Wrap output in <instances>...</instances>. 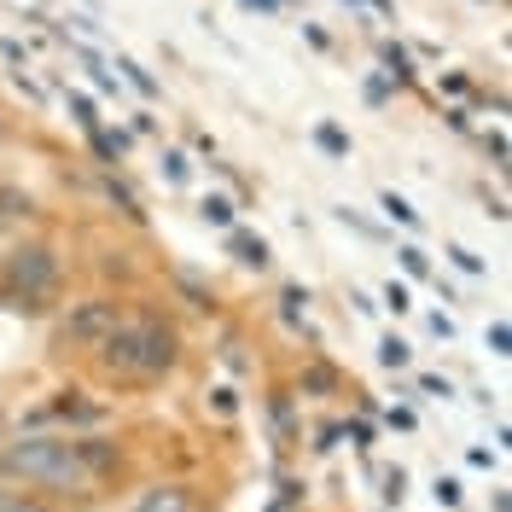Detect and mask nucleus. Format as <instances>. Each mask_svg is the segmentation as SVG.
Listing matches in <instances>:
<instances>
[{"mask_svg": "<svg viewBox=\"0 0 512 512\" xmlns=\"http://www.w3.org/2000/svg\"><path fill=\"white\" fill-rule=\"evenodd\" d=\"M0 472L12 483H41V489H88V466H82V454L76 443H64V437H12V443H0Z\"/></svg>", "mask_w": 512, "mask_h": 512, "instance_id": "obj_1", "label": "nucleus"}, {"mask_svg": "<svg viewBox=\"0 0 512 512\" xmlns=\"http://www.w3.org/2000/svg\"><path fill=\"white\" fill-rule=\"evenodd\" d=\"M59 297V256L53 245H18L0 268V303L18 315H41Z\"/></svg>", "mask_w": 512, "mask_h": 512, "instance_id": "obj_2", "label": "nucleus"}, {"mask_svg": "<svg viewBox=\"0 0 512 512\" xmlns=\"http://www.w3.org/2000/svg\"><path fill=\"white\" fill-rule=\"evenodd\" d=\"M402 256V268H408V274H425V268H431V262H425V251H419V245H408V251H396Z\"/></svg>", "mask_w": 512, "mask_h": 512, "instance_id": "obj_16", "label": "nucleus"}, {"mask_svg": "<svg viewBox=\"0 0 512 512\" xmlns=\"http://www.w3.org/2000/svg\"><path fill=\"white\" fill-rule=\"evenodd\" d=\"M274 425H280V437H291V408L286 402H274Z\"/></svg>", "mask_w": 512, "mask_h": 512, "instance_id": "obj_22", "label": "nucleus"}, {"mask_svg": "<svg viewBox=\"0 0 512 512\" xmlns=\"http://www.w3.org/2000/svg\"><path fill=\"white\" fill-rule=\"evenodd\" d=\"M76 454H82L88 478H99V472H117V466H123V454H117V443H105V437H88V443H76Z\"/></svg>", "mask_w": 512, "mask_h": 512, "instance_id": "obj_6", "label": "nucleus"}, {"mask_svg": "<svg viewBox=\"0 0 512 512\" xmlns=\"http://www.w3.org/2000/svg\"><path fill=\"white\" fill-rule=\"evenodd\" d=\"M181 361V332L169 320H134V379H163Z\"/></svg>", "mask_w": 512, "mask_h": 512, "instance_id": "obj_3", "label": "nucleus"}, {"mask_svg": "<svg viewBox=\"0 0 512 512\" xmlns=\"http://www.w3.org/2000/svg\"><path fill=\"white\" fill-rule=\"evenodd\" d=\"M117 320H123V309H117L111 297H82V303H70V309H64L59 344H82V350H94Z\"/></svg>", "mask_w": 512, "mask_h": 512, "instance_id": "obj_4", "label": "nucleus"}, {"mask_svg": "<svg viewBox=\"0 0 512 512\" xmlns=\"http://www.w3.org/2000/svg\"><path fill=\"white\" fill-rule=\"evenodd\" d=\"M379 361H384V367H408V344H402V338H384Z\"/></svg>", "mask_w": 512, "mask_h": 512, "instance_id": "obj_12", "label": "nucleus"}, {"mask_svg": "<svg viewBox=\"0 0 512 512\" xmlns=\"http://www.w3.org/2000/svg\"><path fill=\"white\" fill-rule=\"evenodd\" d=\"M384 303L402 315V309H408V286H396V280H390V286H384Z\"/></svg>", "mask_w": 512, "mask_h": 512, "instance_id": "obj_20", "label": "nucleus"}, {"mask_svg": "<svg viewBox=\"0 0 512 512\" xmlns=\"http://www.w3.org/2000/svg\"><path fill=\"white\" fill-rule=\"evenodd\" d=\"M402 483H408V478H402V466H396V472H384V495H390V501H402Z\"/></svg>", "mask_w": 512, "mask_h": 512, "instance_id": "obj_21", "label": "nucleus"}, {"mask_svg": "<svg viewBox=\"0 0 512 512\" xmlns=\"http://www.w3.org/2000/svg\"><path fill=\"white\" fill-rule=\"evenodd\" d=\"M489 344H495V355L512 350V326H507V320H495V326H489Z\"/></svg>", "mask_w": 512, "mask_h": 512, "instance_id": "obj_15", "label": "nucleus"}, {"mask_svg": "<svg viewBox=\"0 0 512 512\" xmlns=\"http://www.w3.org/2000/svg\"><path fill=\"white\" fill-rule=\"evenodd\" d=\"M315 140H320V152H332V158H344V152H350V140H344L338 128H315Z\"/></svg>", "mask_w": 512, "mask_h": 512, "instance_id": "obj_13", "label": "nucleus"}, {"mask_svg": "<svg viewBox=\"0 0 512 512\" xmlns=\"http://www.w3.org/2000/svg\"><path fill=\"white\" fill-rule=\"evenodd\" d=\"M0 512H53V507H41V501H30L24 489H0Z\"/></svg>", "mask_w": 512, "mask_h": 512, "instance_id": "obj_9", "label": "nucleus"}, {"mask_svg": "<svg viewBox=\"0 0 512 512\" xmlns=\"http://www.w3.org/2000/svg\"><path fill=\"white\" fill-rule=\"evenodd\" d=\"M204 222H216V227H233V204L210 192V198H204Z\"/></svg>", "mask_w": 512, "mask_h": 512, "instance_id": "obj_11", "label": "nucleus"}, {"mask_svg": "<svg viewBox=\"0 0 512 512\" xmlns=\"http://www.w3.org/2000/svg\"><path fill=\"white\" fill-rule=\"evenodd\" d=\"M163 175H169V181H187V158H181V152H169V158H163Z\"/></svg>", "mask_w": 512, "mask_h": 512, "instance_id": "obj_19", "label": "nucleus"}, {"mask_svg": "<svg viewBox=\"0 0 512 512\" xmlns=\"http://www.w3.org/2000/svg\"><path fill=\"white\" fill-rule=\"evenodd\" d=\"M117 70H123V76H128V82H134V88H140V94H146V99L158 94V82H152V76H146V70H140V64H134V59H117Z\"/></svg>", "mask_w": 512, "mask_h": 512, "instance_id": "obj_10", "label": "nucleus"}, {"mask_svg": "<svg viewBox=\"0 0 512 512\" xmlns=\"http://www.w3.org/2000/svg\"><path fill=\"white\" fill-rule=\"evenodd\" d=\"M437 501H443V507H460V483H454V478H437Z\"/></svg>", "mask_w": 512, "mask_h": 512, "instance_id": "obj_18", "label": "nucleus"}, {"mask_svg": "<svg viewBox=\"0 0 512 512\" xmlns=\"http://www.w3.org/2000/svg\"><path fill=\"white\" fill-rule=\"evenodd\" d=\"M134 512H192V489L187 483H158L134 501Z\"/></svg>", "mask_w": 512, "mask_h": 512, "instance_id": "obj_5", "label": "nucleus"}, {"mask_svg": "<svg viewBox=\"0 0 512 512\" xmlns=\"http://www.w3.org/2000/svg\"><path fill=\"white\" fill-rule=\"evenodd\" d=\"M70 111H76V123H82V128H88V134H94V123H99V117H94V99L70 94Z\"/></svg>", "mask_w": 512, "mask_h": 512, "instance_id": "obj_14", "label": "nucleus"}, {"mask_svg": "<svg viewBox=\"0 0 512 512\" xmlns=\"http://www.w3.org/2000/svg\"><path fill=\"white\" fill-rule=\"evenodd\" d=\"M454 268H466V274H483V256H472V251H460V245H454Z\"/></svg>", "mask_w": 512, "mask_h": 512, "instance_id": "obj_17", "label": "nucleus"}, {"mask_svg": "<svg viewBox=\"0 0 512 512\" xmlns=\"http://www.w3.org/2000/svg\"><path fill=\"white\" fill-rule=\"evenodd\" d=\"M384 216H390V222H402V227H419V210L408 204V198H396V192H384Z\"/></svg>", "mask_w": 512, "mask_h": 512, "instance_id": "obj_8", "label": "nucleus"}, {"mask_svg": "<svg viewBox=\"0 0 512 512\" xmlns=\"http://www.w3.org/2000/svg\"><path fill=\"white\" fill-rule=\"evenodd\" d=\"M233 251H239V262H251V268H268V245L251 239V233H233Z\"/></svg>", "mask_w": 512, "mask_h": 512, "instance_id": "obj_7", "label": "nucleus"}]
</instances>
